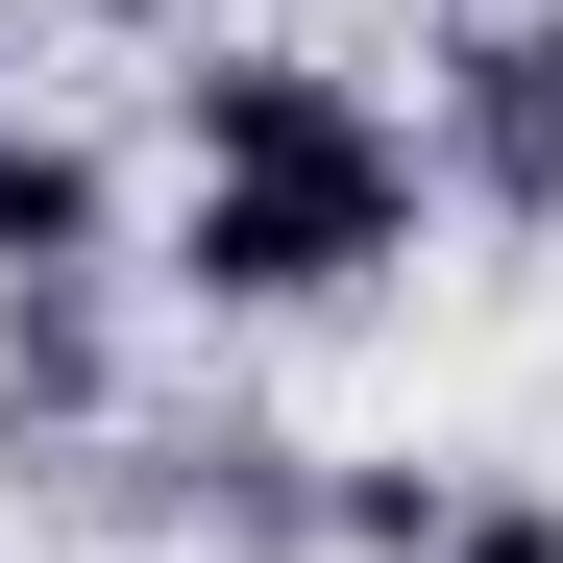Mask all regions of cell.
<instances>
[{
  "label": "cell",
  "instance_id": "obj_1",
  "mask_svg": "<svg viewBox=\"0 0 563 563\" xmlns=\"http://www.w3.org/2000/svg\"><path fill=\"white\" fill-rule=\"evenodd\" d=\"M441 221V123H367L319 172H172V295L197 319H343L367 269H417Z\"/></svg>",
  "mask_w": 563,
  "mask_h": 563
},
{
  "label": "cell",
  "instance_id": "obj_2",
  "mask_svg": "<svg viewBox=\"0 0 563 563\" xmlns=\"http://www.w3.org/2000/svg\"><path fill=\"white\" fill-rule=\"evenodd\" d=\"M99 490H147L197 563H319V539H343V465H319V441H269V417H147Z\"/></svg>",
  "mask_w": 563,
  "mask_h": 563
},
{
  "label": "cell",
  "instance_id": "obj_3",
  "mask_svg": "<svg viewBox=\"0 0 563 563\" xmlns=\"http://www.w3.org/2000/svg\"><path fill=\"white\" fill-rule=\"evenodd\" d=\"M99 441H147L123 269H49V295H0V490H25V465H74V490H99Z\"/></svg>",
  "mask_w": 563,
  "mask_h": 563
},
{
  "label": "cell",
  "instance_id": "obj_4",
  "mask_svg": "<svg viewBox=\"0 0 563 563\" xmlns=\"http://www.w3.org/2000/svg\"><path fill=\"white\" fill-rule=\"evenodd\" d=\"M367 123H393V99H367L343 49H295V25H197V49H172V172H319Z\"/></svg>",
  "mask_w": 563,
  "mask_h": 563
},
{
  "label": "cell",
  "instance_id": "obj_5",
  "mask_svg": "<svg viewBox=\"0 0 563 563\" xmlns=\"http://www.w3.org/2000/svg\"><path fill=\"white\" fill-rule=\"evenodd\" d=\"M49 269H123V147L0 99V295H49Z\"/></svg>",
  "mask_w": 563,
  "mask_h": 563
},
{
  "label": "cell",
  "instance_id": "obj_6",
  "mask_svg": "<svg viewBox=\"0 0 563 563\" xmlns=\"http://www.w3.org/2000/svg\"><path fill=\"white\" fill-rule=\"evenodd\" d=\"M465 539V465H343V539L319 563H441Z\"/></svg>",
  "mask_w": 563,
  "mask_h": 563
},
{
  "label": "cell",
  "instance_id": "obj_7",
  "mask_svg": "<svg viewBox=\"0 0 563 563\" xmlns=\"http://www.w3.org/2000/svg\"><path fill=\"white\" fill-rule=\"evenodd\" d=\"M441 563H563V490H465V539Z\"/></svg>",
  "mask_w": 563,
  "mask_h": 563
},
{
  "label": "cell",
  "instance_id": "obj_8",
  "mask_svg": "<svg viewBox=\"0 0 563 563\" xmlns=\"http://www.w3.org/2000/svg\"><path fill=\"white\" fill-rule=\"evenodd\" d=\"M74 25H147V49H197V25H221V0H74Z\"/></svg>",
  "mask_w": 563,
  "mask_h": 563
},
{
  "label": "cell",
  "instance_id": "obj_9",
  "mask_svg": "<svg viewBox=\"0 0 563 563\" xmlns=\"http://www.w3.org/2000/svg\"><path fill=\"white\" fill-rule=\"evenodd\" d=\"M0 99H25V0H0Z\"/></svg>",
  "mask_w": 563,
  "mask_h": 563
},
{
  "label": "cell",
  "instance_id": "obj_10",
  "mask_svg": "<svg viewBox=\"0 0 563 563\" xmlns=\"http://www.w3.org/2000/svg\"><path fill=\"white\" fill-rule=\"evenodd\" d=\"M465 25H490V0H465Z\"/></svg>",
  "mask_w": 563,
  "mask_h": 563
}]
</instances>
